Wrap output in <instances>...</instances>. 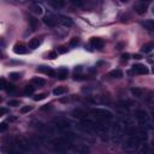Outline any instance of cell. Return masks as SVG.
<instances>
[{
    "label": "cell",
    "instance_id": "6da1fadb",
    "mask_svg": "<svg viewBox=\"0 0 154 154\" xmlns=\"http://www.w3.org/2000/svg\"><path fill=\"white\" fill-rule=\"evenodd\" d=\"M53 143V149L54 152H60V153H64L66 152L69 148H70V144H71V141L66 137H58V139H54L52 141Z\"/></svg>",
    "mask_w": 154,
    "mask_h": 154
},
{
    "label": "cell",
    "instance_id": "7a4b0ae2",
    "mask_svg": "<svg viewBox=\"0 0 154 154\" xmlns=\"http://www.w3.org/2000/svg\"><path fill=\"white\" fill-rule=\"evenodd\" d=\"M91 114H94V117L98 118L99 120H111V119H113L112 112H110L105 108H93L91 110Z\"/></svg>",
    "mask_w": 154,
    "mask_h": 154
},
{
    "label": "cell",
    "instance_id": "3957f363",
    "mask_svg": "<svg viewBox=\"0 0 154 154\" xmlns=\"http://www.w3.org/2000/svg\"><path fill=\"white\" fill-rule=\"evenodd\" d=\"M54 127L58 130L65 131L71 127V122L69 119H66V118H58V119L54 120Z\"/></svg>",
    "mask_w": 154,
    "mask_h": 154
},
{
    "label": "cell",
    "instance_id": "277c9868",
    "mask_svg": "<svg viewBox=\"0 0 154 154\" xmlns=\"http://www.w3.org/2000/svg\"><path fill=\"white\" fill-rule=\"evenodd\" d=\"M57 19H58V23H59L60 25L66 27V28H70V27H72V24H74V21H72L70 17H68V16L59 15V16H57Z\"/></svg>",
    "mask_w": 154,
    "mask_h": 154
},
{
    "label": "cell",
    "instance_id": "5b68a950",
    "mask_svg": "<svg viewBox=\"0 0 154 154\" xmlns=\"http://www.w3.org/2000/svg\"><path fill=\"white\" fill-rule=\"evenodd\" d=\"M140 142L134 137V136H130V139L127 141V143L124 144V149L125 150H135L137 148V144Z\"/></svg>",
    "mask_w": 154,
    "mask_h": 154
},
{
    "label": "cell",
    "instance_id": "8992f818",
    "mask_svg": "<svg viewBox=\"0 0 154 154\" xmlns=\"http://www.w3.org/2000/svg\"><path fill=\"white\" fill-rule=\"evenodd\" d=\"M133 71L135 74H139V75H147L148 74V69L143 64H134L133 65Z\"/></svg>",
    "mask_w": 154,
    "mask_h": 154
},
{
    "label": "cell",
    "instance_id": "52a82bcc",
    "mask_svg": "<svg viewBox=\"0 0 154 154\" xmlns=\"http://www.w3.org/2000/svg\"><path fill=\"white\" fill-rule=\"evenodd\" d=\"M43 23L47 25V27H49V28H54V27H57V24H58V19H57V17H54V16H46L45 18H43Z\"/></svg>",
    "mask_w": 154,
    "mask_h": 154
},
{
    "label": "cell",
    "instance_id": "ba28073f",
    "mask_svg": "<svg viewBox=\"0 0 154 154\" xmlns=\"http://www.w3.org/2000/svg\"><path fill=\"white\" fill-rule=\"evenodd\" d=\"M30 12L34 13V15H36V16H41V15L43 13V7H42L40 4L34 3V4L30 5Z\"/></svg>",
    "mask_w": 154,
    "mask_h": 154
},
{
    "label": "cell",
    "instance_id": "9c48e42d",
    "mask_svg": "<svg viewBox=\"0 0 154 154\" xmlns=\"http://www.w3.org/2000/svg\"><path fill=\"white\" fill-rule=\"evenodd\" d=\"M135 116H136V118H137L141 123H144V122L148 120V113H147L144 110H137V111L135 112Z\"/></svg>",
    "mask_w": 154,
    "mask_h": 154
},
{
    "label": "cell",
    "instance_id": "30bf717a",
    "mask_svg": "<svg viewBox=\"0 0 154 154\" xmlns=\"http://www.w3.org/2000/svg\"><path fill=\"white\" fill-rule=\"evenodd\" d=\"M17 146H18L19 150H22V152H28V150H29V144H28V142H27L24 139H22V137H18V139H17Z\"/></svg>",
    "mask_w": 154,
    "mask_h": 154
},
{
    "label": "cell",
    "instance_id": "8fae6325",
    "mask_svg": "<svg viewBox=\"0 0 154 154\" xmlns=\"http://www.w3.org/2000/svg\"><path fill=\"white\" fill-rule=\"evenodd\" d=\"M147 3L146 1H141V3H139V4H136L135 5V11L139 13V15H143V13H146V11H147Z\"/></svg>",
    "mask_w": 154,
    "mask_h": 154
},
{
    "label": "cell",
    "instance_id": "7c38bea8",
    "mask_svg": "<svg viewBox=\"0 0 154 154\" xmlns=\"http://www.w3.org/2000/svg\"><path fill=\"white\" fill-rule=\"evenodd\" d=\"M90 45L93 48H97V49H101L104 47V41L101 39H98V38H94L90 40Z\"/></svg>",
    "mask_w": 154,
    "mask_h": 154
},
{
    "label": "cell",
    "instance_id": "4fadbf2b",
    "mask_svg": "<svg viewBox=\"0 0 154 154\" xmlns=\"http://www.w3.org/2000/svg\"><path fill=\"white\" fill-rule=\"evenodd\" d=\"M142 27L147 30V32H150V33H154V21L153 19H147L142 23Z\"/></svg>",
    "mask_w": 154,
    "mask_h": 154
},
{
    "label": "cell",
    "instance_id": "5bb4252c",
    "mask_svg": "<svg viewBox=\"0 0 154 154\" xmlns=\"http://www.w3.org/2000/svg\"><path fill=\"white\" fill-rule=\"evenodd\" d=\"M38 71L39 72H42V74H45V75H48V76H55L57 74L51 69V68H48V66H39L38 68Z\"/></svg>",
    "mask_w": 154,
    "mask_h": 154
},
{
    "label": "cell",
    "instance_id": "9a60e30c",
    "mask_svg": "<svg viewBox=\"0 0 154 154\" xmlns=\"http://www.w3.org/2000/svg\"><path fill=\"white\" fill-rule=\"evenodd\" d=\"M69 75V70L66 68H60L58 71H57V77L59 80H65Z\"/></svg>",
    "mask_w": 154,
    "mask_h": 154
},
{
    "label": "cell",
    "instance_id": "2e32d148",
    "mask_svg": "<svg viewBox=\"0 0 154 154\" xmlns=\"http://www.w3.org/2000/svg\"><path fill=\"white\" fill-rule=\"evenodd\" d=\"M72 116L75 118H78V119H84V118H87V112L83 111V110L77 108V110H74L72 111Z\"/></svg>",
    "mask_w": 154,
    "mask_h": 154
},
{
    "label": "cell",
    "instance_id": "e0dca14e",
    "mask_svg": "<svg viewBox=\"0 0 154 154\" xmlns=\"http://www.w3.org/2000/svg\"><path fill=\"white\" fill-rule=\"evenodd\" d=\"M13 52L16 53V54H25L28 51H27V48L23 46V45H15V47H13Z\"/></svg>",
    "mask_w": 154,
    "mask_h": 154
},
{
    "label": "cell",
    "instance_id": "ac0fdd59",
    "mask_svg": "<svg viewBox=\"0 0 154 154\" xmlns=\"http://www.w3.org/2000/svg\"><path fill=\"white\" fill-rule=\"evenodd\" d=\"M51 5L54 9H60V7H64L65 3H64V0H51Z\"/></svg>",
    "mask_w": 154,
    "mask_h": 154
},
{
    "label": "cell",
    "instance_id": "d6986e66",
    "mask_svg": "<svg viewBox=\"0 0 154 154\" xmlns=\"http://www.w3.org/2000/svg\"><path fill=\"white\" fill-rule=\"evenodd\" d=\"M41 45V42H40V40L39 39H32L29 41V48H32V49H36V48H39V46Z\"/></svg>",
    "mask_w": 154,
    "mask_h": 154
},
{
    "label": "cell",
    "instance_id": "ffe728a7",
    "mask_svg": "<svg viewBox=\"0 0 154 154\" xmlns=\"http://www.w3.org/2000/svg\"><path fill=\"white\" fill-rule=\"evenodd\" d=\"M65 93H66V88H64V87H57V88L53 89V94L57 95V97L63 95V94H65Z\"/></svg>",
    "mask_w": 154,
    "mask_h": 154
},
{
    "label": "cell",
    "instance_id": "44dd1931",
    "mask_svg": "<svg viewBox=\"0 0 154 154\" xmlns=\"http://www.w3.org/2000/svg\"><path fill=\"white\" fill-rule=\"evenodd\" d=\"M131 94H133L135 98H142V97H143V90L140 89V88H133V89H131Z\"/></svg>",
    "mask_w": 154,
    "mask_h": 154
},
{
    "label": "cell",
    "instance_id": "7402d4cb",
    "mask_svg": "<svg viewBox=\"0 0 154 154\" xmlns=\"http://www.w3.org/2000/svg\"><path fill=\"white\" fill-rule=\"evenodd\" d=\"M34 91H35V87L32 85V84H28V85L24 87V94L25 95H32Z\"/></svg>",
    "mask_w": 154,
    "mask_h": 154
},
{
    "label": "cell",
    "instance_id": "603a6c76",
    "mask_svg": "<svg viewBox=\"0 0 154 154\" xmlns=\"http://www.w3.org/2000/svg\"><path fill=\"white\" fill-rule=\"evenodd\" d=\"M108 76H110V77H112V78H120V77L123 76V72H122V70L117 69V70L111 71V72L108 74Z\"/></svg>",
    "mask_w": 154,
    "mask_h": 154
},
{
    "label": "cell",
    "instance_id": "cb8c5ba5",
    "mask_svg": "<svg viewBox=\"0 0 154 154\" xmlns=\"http://www.w3.org/2000/svg\"><path fill=\"white\" fill-rule=\"evenodd\" d=\"M29 24H30V28H32V30H36L38 28V19H35L34 17H29Z\"/></svg>",
    "mask_w": 154,
    "mask_h": 154
},
{
    "label": "cell",
    "instance_id": "d4e9b609",
    "mask_svg": "<svg viewBox=\"0 0 154 154\" xmlns=\"http://www.w3.org/2000/svg\"><path fill=\"white\" fill-rule=\"evenodd\" d=\"M153 48H154V42H149V43H146V45L142 46V51L146 52V53L150 52Z\"/></svg>",
    "mask_w": 154,
    "mask_h": 154
},
{
    "label": "cell",
    "instance_id": "484cf974",
    "mask_svg": "<svg viewBox=\"0 0 154 154\" xmlns=\"http://www.w3.org/2000/svg\"><path fill=\"white\" fill-rule=\"evenodd\" d=\"M33 83L36 84V85H45L46 84V81L43 78H40V77H34L33 78Z\"/></svg>",
    "mask_w": 154,
    "mask_h": 154
},
{
    "label": "cell",
    "instance_id": "4316f807",
    "mask_svg": "<svg viewBox=\"0 0 154 154\" xmlns=\"http://www.w3.org/2000/svg\"><path fill=\"white\" fill-rule=\"evenodd\" d=\"M71 3L76 7H83L84 4H85V0H71Z\"/></svg>",
    "mask_w": 154,
    "mask_h": 154
},
{
    "label": "cell",
    "instance_id": "83f0119b",
    "mask_svg": "<svg viewBox=\"0 0 154 154\" xmlns=\"http://www.w3.org/2000/svg\"><path fill=\"white\" fill-rule=\"evenodd\" d=\"M30 111H32V106H23L19 112H21L22 114H24V113H28V112H30Z\"/></svg>",
    "mask_w": 154,
    "mask_h": 154
},
{
    "label": "cell",
    "instance_id": "f1b7e54d",
    "mask_svg": "<svg viewBox=\"0 0 154 154\" xmlns=\"http://www.w3.org/2000/svg\"><path fill=\"white\" fill-rule=\"evenodd\" d=\"M10 78L11 80H19L21 78V74H18V72H11L10 74Z\"/></svg>",
    "mask_w": 154,
    "mask_h": 154
},
{
    "label": "cell",
    "instance_id": "f546056e",
    "mask_svg": "<svg viewBox=\"0 0 154 154\" xmlns=\"http://www.w3.org/2000/svg\"><path fill=\"white\" fill-rule=\"evenodd\" d=\"M7 105L9 106H12V107H17V106H19V101L18 100H10L7 102Z\"/></svg>",
    "mask_w": 154,
    "mask_h": 154
},
{
    "label": "cell",
    "instance_id": "4dcf8cb0",
    "mask_svg": "<svg viewBox=\"0 0 154 154\" xmlns=\"http://www.w3.org/2000/svg\"><path fill=\"white\" fill-rule=\"evenodd\" d=\"M45 98H46V94L42 93V94H38L36 97H34V100L35 101H40V100H43Z\"/></svg>",
    "mask_w": 154,
    "mask_h": 154
},
{
    "label": "cell",
    "instance_id": "1f68e13d",
    "mask_svg": "<svg viewBox=\"0 0 154 154\" xmlns=\"http://www.w3.org/2000/svg\"><path fill=\"white\" fill-rule=\"evenodd\" d=\"M58 57V53L57 52H49L48 53V59H55Z\"/></svg>",
    "mask_w": 154,
    "mask_h": 154
},
{
    "label": "cell",
    "instance_id": "d6a6232c",
    "mask_svg": "<svg viewBox=\"0 0 154 154\" xmlns=\"http://www.w3.org/2000/svg\"><path fill=\"white\" fill-rule=\"evenodd\" d=\"M7 91H15L16 90V88H15V85H12V84H6V88H5Z\"/></svg>",
    "mask_w": 154,
    "mask_h": 154
},
{
    "label": "cell",
    "instance_id": "836d02e7",
    "mask_svg": "<svg viewBox=\"0 0 154 154\" xmlns=\"http://www.w3.org/2000/svg\"><path fill=\"white\" fill-rule=\"evenodd\" d=\"M7 129V125H6V123H3V124H1V127H0V131H5Z\"/></svg>",
    "mask_w": 154,
    "mask_h": 154
},
{
    "label": "cell",
    "instance_id": "e575fe53",
    "mask_svg": "<svg viewBox=\"0 0 154 154\" xmlns=\"http://www.w3.org/2000/svg\"><path fill=\"white\" fill-rule=\"evenodd\" d=\"M77 43H78V40H77L76 38H75V39H72V40L70 41V45H71V46H76Z\"/></svg>",
    "mask_w": 154,
    "mask_h": 154
},
{
    "label": "cell",
    "instance_id": "d590c367",
    "mask_svg": "<svg viewBox=\"0 0 154 154\" xmlns=\"http://www.w3.org/2000/svg\"><path fill=\"white\" fill-rule=\"evenodd\" d=\"M66 51H68V48H65V47H59L58 48V52L59 53H65Z\"/></svg>",
    "mask_w": 154,
    "mask_h": 154
},
{
    "label": "cell",
    "instance_id": "8d00e7d4",
    "mask_svg": "<svg viewBox=\"0 0 154 154\" xmlns=\"http://www.w3.org/2000/svg\"><path fill=\"white\" fill-rule=\"evenodd\" d=\"M129 57H130V55H129L128 53H124V54H122V59H123V60H128V59H129Z\"/></svg>",
    "mask_w": 154,
    "mask_h": 154
},
{
    "label": "cell",
    "instance_id": "74e56055",
    "mask_svg": "<svg viewBox=\"0 0 154 154\" xmlns=\"http://www.w3.org/2000/svg\"><path fill=\"white\" fill-rule=\"evenodd\" d=\"M149 149H148V147L147 146H143L142 148H141V153H147Z\"/></svg>",
    "mask_w": 154,
    "mask_h": 154
},
{
    "label": "cell",
    "instance_id": "f35d334b",
    "mask_svg": "<svg viewBox=\"0 0 154 154\" xmlns=\"http://www.w3.org/2000/svg\"><path fill=\"white\" fill-rule=\"evenodd\" d=\"M0 88H1V89H5V88H6V82H5L4 78L1 80V87H0Z\"/></svg>",
    "mask_w": 154,
    "mask_h": 154
},
{
    "label": "cell",
    "instance_id": "ab89813d",
    "mask_svg": "<svg viewBox=\"0 0 154 154\" xmlns=\"http://www.w3.org/2000/svg\"><path fill=\"white\" fill-rule=\"evenodd\" d=\"M5 113H7V110L6 108H1V110H0V116H4Z\"/></svg>",
    "mask_w": 154,
    "mask_h": 154
},
{
    "label": "cell",
    "instance_id": "60d3db41",
    "mask_svg": "<svg viewBox=\"0 0 154 154\" xmlns=\"http://www.w3.org/2000/svg\"><path fill=\"white\" fill-rule=\"evenodd\" d=\"M134 58H135V59H141V55H140V54H135Z\"/></svg>",
    "mask_w": 154,
    "mask_h": 154
},
{
    "label": "cell",
    "instance_id": "b9f144b4",
    "mask_svg": "<svg viewBox=\"0 0 154 154\" xmlns=\"http://www.w3.org/2000/svg\"><path fill=\"white\" fill-rule=\"evenodd\" d=\"M13 1H23V0H13Z\"/></svg>",
    "mask_w": 154,
    "mask_h": 154
},
{
    "label": "cell",
    "instance_id": "7bdbcfd3",
    "mask_svg": "<svg viewBox=\"0 0 154 154\" xmlns=\"http://www.w3.org/2000/svg\"><path fill=\"white\" fill-rule=\"evenodd\" d=\"M142 1H149V0H142Z\"/></svg>",
    "mask_w": 154,
    "mask_h": 154
},
{
    "label": "cell",
    "instance_id": "ee69618b",
    "mask_svg": "<svg viewBox=\"0 0 154 154\" xmlns=\"http://www.w3.org/2000/svg\"><path fill=\"white\" fill-rule=\"evenodd\" d=\"M153 119H154V112H153Z\"/></svg>",
    "mask_w": 154,
    "mask_h": 154
},
{
    "label": "cell",
    "instance_id": "f6af8a7d",
    "mask_svg": "<svg viewBox=\"0 0 154 154\" xmlns=\"http://www.w3.org/2000/svg\"><path fill=\"white\" fill-rule=\"evenodd\" d=\"M153 13H154V7H153Z\"/></svg>",
    "mask_w": 154,
    "mask_h": 154
},
{
    "label": "cell",
    "instance_id": "bcb514c9",
    "mask_svg": "<svg viewBox=\"0 0 154 154\" xmlns=\"http://www.w3.org/2000/svg\"><path fill=\"white\" fill-rule=\"evenodd\" d=\"M153 72H154V68H153Z\"/></svg>",
    "mask_w": 154,
    "mask_h": 154
},
{
    "label": "cell",
    "instance_id": "7dc6e473",
    "mask_svg": "<svg viewBox=\"0 0 154 154\" xmlns=\"http://www.w3.org/2000/svg\"><path fill=\"white\" fill-rule=\"evenodd\" d=\"M153 144H154V143H153Z\"/></svg>",
    "mask_w": 154,
    "mask_h": 154
}]
</instances>
